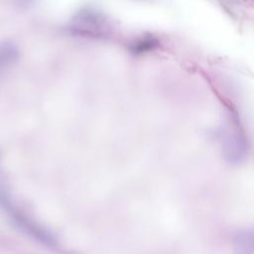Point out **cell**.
<instances>
[{"label": "cell", "instance_id": "1", "mask_svg": "<svg viewBox=\"0 0 254 254\" xmlns=\"http://www.w3.org/2000/svg\"><path fill=\"white\" fill-rule=\"evenodd\" d=\"M110 28L107 17L101 11L92 7H84L78 10L69 24V29L73 34L95 39L107 37Z\"/></svg>", "mask_w": 254, "mask_h": 254}, {"label": "cell", "instance_id": "6", "mask_svg": "<svg viewBox=\"0 0 254 254\" xmlns=\"http://www.w3.org/2000/svg\"><path fill=\"white\" fill-rule=\"evenodd\" d=\"M16 8L20 10H27L33 7L37 0H12Z\"/></svg>", "mask_w": 254, "mask_h": 254}, {"label": "cell", "instance_id": "4", "mask_svg": "<svg viewBox=\"0 0 254 254\" xmlns=\"http://www.w3.org/2000/svg\"><path fill=\"white\" fill-rule=\"evenodd\" d=\"M19 57V49L13 42L6 41L0 44V70L10 66Z\"/></svg>", "mask_w": 254, "mask_h": 254}, {"label": "cell", "instance_id": "5", "mask_svg": "<svg viewBox=\"0 0 254 254\" xmlns=\"http://www.w3.org/2000/svg\"><path fill=\"white\" fill-rule=\"evenodd\" d=\"M158 44L159 42L156 38L152 36H145L135 41L131 46V50L133 53L141 54L155 49L158 46Z\"/></svg>", "mask_w": 254, "mask_h": 254}, {"label": "cell", "instance_id": "3", "mask_svg": "<svg viewBox=\"0 0 254 254\" xmlns=\"http://www.w3.org/2000/svg\"><path fill=\"white\" fill-rule=\"evenodd\" d=\"M235 252L248 254L254 252V228L237 231L232 239Z\"/></svg>", "mask_w": 254, "mask_h": 254}, {"label": "cell", "instance_id": "2", "mask_svg": "<svg viewBox=\"0 0 254 254\" xmlns=\"http://www.w3.org/2000/svg\"><path fill=\"white\" fill-rule=\"evenodd\" d=\"M248 153V144L245 137L237 132L228 134L222 143V154L224 160L231 165L242 163Z\"/></svg>", "mask_w": 254, "mask_h": 254}]
</instances>
